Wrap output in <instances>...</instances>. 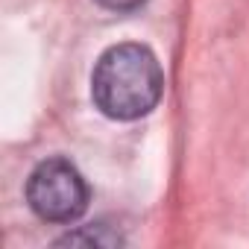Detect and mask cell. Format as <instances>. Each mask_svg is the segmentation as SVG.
<instances>
[{
    "instance_id": "cell-1",
    "label": "cell",
    "mask_w": 249,
    "mask_h": 249,
    "mask_svg": "<svg viewBox=\"0 0 249 249\" xmlns=\"http://www.w3.org/2000/svg\"><path fill=\"white\" fill-rule=\"evenodd\" d=\"M161 65L144 44L108 47L91 73V97L97 108L114 120H135L150 114L161 100Z\"/></svg>"
},
{
    "instance_id": "cell-2",
    "label": "cell",
    "mask_w": 249,
    "mask_h": 249,
    "mask_svg": "<svg viewBox=\"0 0 249 249\" xmlns=\"http://www.w3.org/2000/svg\"><path fill=\"white\" fill-rule=\"evenodd\" d=\"M30 208L47 223H73L88 208V185L65 159L41 161L27 182Z\"/></svg>"
},
{
    "instance_id": "cell-3",
    "label": "cell",
    "mask_w": 249,
    "mask_h": 249,
    "mask_svg": "<svg viewBox=\"0 0 249 249\" xmlns=\"http://www.w3.org/2000/svg\"><path fill=\"white\" fill-rule=\"evenodd\" d=\"M59 243H97V246H114V243H120V237L117 234H103V226L97 229V231H73V234H68V237H62Z\"/></svg>"
},
{
    "instance_id": "cell-4",
    "label": "cell",
    "mask_w": 249,
    "mask_h": 249,
    "mask_svg": "<svg viewBox=\"0 0 249 249\" xmlns=\"http://www.w3.org/2000/svg\"><path fill=\"white\" fill-rule=\"evenodd\" d=\"M97 3L111 9V12H129V9H138L144 0H97Z\"/></svg>"
}]
</instances>
